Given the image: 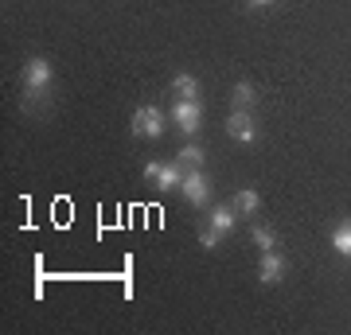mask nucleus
I'll return each instance as SVG.
<instances>
[{
	"label": "nucleus",
	"instance_id": "f257e3e1",
	"mask_svg": "<svg viewBox=\"0 0 351 335\" xmlns=\"http://www.w3.org/2000/svg\"><path fill=\"white\" fill-rule=\"evenodd\" d=\"M133 137H164V113L156 110V106H141L137 113H133Z\"/></svg>",
	"mask_w": 351,
	"mask_h": 335
},
{
	"label": "nucleus",
	"instance_id": "f03ea898",
	"mask_svg": "<svg viewBox=\"0 0 351 335\" xmlns=\"http://www.w3.org/2000/svg\"><path fill=\"white\" fill-rule=\"evenodd\" d=\"M172 117H176V129L180 133H195L199 129V121H203V110H199V98H180L176 101V110H172Z\"/></svg>",
	"mask_w": 351,
	"mask_h": 335
},
{
	"label": "nucleus",
	"instance_id": "7ed1b4c3",
	"mask_svg": "<svg viewBox=\"0 0 351 335\" xmlns=\"http://www.w3.org/2000/svg\"><path fill=\"white\" fill-rule=\"evenodd\" d=\"M145 179H152L164 191H172V187L184 184V164H145Z\"/></svg>",
	"mask_w": 351,
	"mask_h": 335
},
{
	"label": "nucleus",
	"instance_id": "20e7f679",
	"mask_svg": "<svg viewBox=\"0 0 351 335\" xmlns=\"http://www.w3.org/2000/svg\"><path fill=\"white\" fill-rule=\"evenodd\" d=\"M47 86H51V62L47 59H27V66H24V90L36 98V94H43Z\"/></svg>",
	"mask_w": 351,
	"mask_h": 335
},
{
	"label": "nucleus",
	"instance_id": "39448f33",
	"mask_svg": "<svg viewBox=\"0 0 351 335\" xmlns=\"http://www.w3.org/2000/svg\"><path fill=\"white\" fill-rule=\"evenodd\" d=\"M226 133L242 145H250V140H258V121L250 117V110H234L226 117Z\"/></svg>",
	"mask_w": 351,
	"mask_h": 335
},
{
	"label": "nucleus",
	"instance_id": "423d86ee",
	"mask_svg": "<svg viewBox=\"0 0 351 335\" xmlns=\"http://www.w3.org/2000/svg\"><path fill=\"white\" fill-rule=\"evenodd\" d=\"M180 191H184V199H188V203L203 207V203H207V195H211V184H207V175H203L199 168H191V172H184Z\"/></svg>",
	"mask_w": 351,
	"mask_h": 335
},
{
	"label": "nucleus",
	"instance_id": "0eeeda50",
	"mask_svg": "<svg viewBox=\"0 0 351 335\" xmlns=\"http://www.w3.org/2000/svg\"><path fill=\"white\" fill-rule=\"evenodd\" d=\"M285 277V258L277 253V249H265L262 253V269H258V281L262 285H277Z\"/></svg>",
	"mask_w": 351,
	"mask_h": 335
},
{
	"label": "nucleus",
	"instance_id": "6e6552de",
	"mask_svg": "<svg viewBox=\"0 0 351 335\" xmlns=\"http://www.w3.org/2000/svg\"><path fill=\"white\" fill-rule=\"evenodd\" d=\"M230 98H234V110H254V101H258V90H254L250 82H239Z\"/></svg>",
	"mask_w": 351,
	"mask_h": 335
},
{
	"label": "nucleus",
	"instance_id": "1a4fd4ad",
	"mask_svg": "<svg viewBox=\"0 0 351 335\" xmlns=\"http://www.w3.org/2000/svg\"><path fill=\"white\" fill-rule=\"evenodd\" d=\"M172 90L180 94V98H199V82H195V75H176Z\"/></svg>",
	"mask_w": 351,
	"mask_h": 335
},
{
	"label": "nucleus",
	"instance_id": "9d476101",
	"mask_svg": "<svg viewBox=\"0 0 351 335\" xmlns=\"http://www.w3.org/2000/svg\"><path fill=\"white\" fill-rule=\"evenodd\" d=\"M258 203H262V199H258V191H239L230 207H234L239 214H254V211H258Z\"/></svg>",
	"mask_w": 351,
	"mask_h": 335
},
{
	"label": "nucleus",
	"instance_id": "9b49d317",
	"mask_svg": "<svg viewBox=\"0 0 351 335\" xmlns=\"http://www.w3.org/2000/svg\"><path fill=\"white\" fill-rule=\"evenodd\" d=\"M332 246H336V253H343V258H351V223L336 226V234H332Z\"/></svg>",
	"mask_w": 351,
	"mask_h": 335
},
{
	"label": "nucleus",
	"instance_id": "f8f14e48",
	"mask_svg": "<svg viewBox=\"0 0 351 335\" xmlns=\"http://www.w3.org/2000/svg\"><path fill=\"white\" fill-rule=\"evenodd\" d=\"M211 226L219 230V234H226V230H234V207H219V211L211 214Z\"/></svg>",
	"mask_w": 351,
	"mask_h": 335
},
{
	"label": "nucleus",
	"instance_id": "ddd939ff",
	"mask_svg": "<svg viewBox=\"0 0 351 335\" xmlns=\"http://www.w3.org/2000/svg\"><path fill=\"white\" fill-rule=\"evenodd\" d=\"M254 242H258V249H277V234L269 230V226H254Z\"/></svg>",
	"mask_w": 351,
	"mask_h": 335
},
{
	"label": "nucleus",
	"instance_id": "4468645a",
	"mask_svg": "<svg viewBox=\"0 0 351 335\" xmlns=\"http://www.w3.org/2000/svg\"><path fill=\"white\" fill-rule=\"evenodd\" d=\"M180 164H184V168H199V164H203V149H199V145H188V149L180 152Z\"/></svg>",
	"mask_w": 351,
	"mask_h": 335
},
{
	"label": "nucleus",
	"instance_id": "2eb2a0df",
	"mask_svg": "<svg viewBox=\"0 0 351 335\" xmlns=\"http://www.w3.org/2000/svg\"><path fill=\"white\" fill-rule=\"evenodd\" d=\"M219 238H223V234H219V230H215L211 223H207V226H203V230H199V242H203V246H207V249H215V246H219Z\"/></svg>",
	"mask_w": 351,
	"mask_h": 335
},
{
	"label": "nucleus",
	"instance_id": "dca6fc26",
	"mask_svg": "<svg viewBox=\"0 0 351 335\" xmlns=\"http://www.w3.org/2000/svg\"><path fill=\"white\" fill-rule=\"evenodd\" d=\"M250 4H274V0H250Z\"/></svg>",
	"mask_w": 351,
	"mask_h": 335
}]
</instances>
